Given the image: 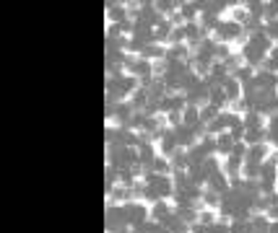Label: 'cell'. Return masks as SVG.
Masks as SVG:
<instances>
[{"mask_svg":"<svg viewBox=\"0 0 278 233\" xmlns=\"http://www.w3.org/2000/svg\"><path fill=\"white\" fill-rule=\"evenodd\" d=\"M263 16H265L268 21H271V19H276V16H278V3H268V5L263 8Z\"/></svg>","mask_w":278,"mask_h":233,"instance_id":"9","label":"cell"},{"mask_svg":"<svg viewBox=\"0 0 278 233\" xmlns=\"http://www.w3.org/2000/svg\"><path fill=\"white\" fill-rule=\"evenodd\" d=\"M151 218L156 220V223H161V220L167 223V220L171 218V210H169V205H167V202H161V199H159V202L153 205V210H151Z\"/></svg>","mask_w":278,"mask_h":233,"instance_id":"2","label":"cell"},{"mask_svg":"<svg viewBox=\"0 0 278 233\" xmlns=\"http://www.w3.org/2000/svg\"><path fill=\"white\" fill-rule=\"evenodd\" d=\"M179 16H182L185 21H192L195 16H198V8L195 5H179Z\"/></svg>","mask_w":278,"mask_h":233,"instance_id":"6","label":"cell"},{"mask_svg":"<svg viewBox=\"0 0 278 233\" xmlns=\"http://www.w3.org/2000/svg\"><path fill=\"white\" fill-rule=\"evenodd\" d=\"M247 19H250L247 5H244V8H236V11H234V23H242V21H247Z\"/></svg>","mask_w":278,"mask_h":233,"instance_id":"8","label":"cell"},{"mask_svg":"<svg viewBox=\"0 0 278 233\" xmlns=\"http://www.w3.org/2000/svg\"><path fill=\"white\" fill-rule=\"evenodd\" d=\"M214 220H216V215L211 213V210H200L198 213V223H200V226H211Z\"/></svg>","mask_w":278,"mask_h":233,"instance_id":"7","label":"cell"},{"mask_svg":"<svg viewBox=\"0 0 278 233\" xmlns=\"http://www.w3.org/2000/svg\"><path fill=\"white\" fill-rule=\"evenodd\" d=\"M125 16H128V8H122V5H117V3H112L109 5V19L112 21H125Z\"/></svg>","mask_w":278,"mask_h":233,"instance_id":"5","label":"cell"},{"mask_svg":"<svg viewBox=\"0 0 278 233\" xmlns=\"http://www.w3.org/2000/svg\"><path fill=\"white\" fill-rule=\"evenodd\" d=\"M216 153H218V155H226V158L234 153V140H232V135H229V132L216 135Z\"/></svg>","mask_w":278,"mask_h":233,"instance_id":"1","label":"cell"},{"mask_svg":"<svg viewBox=\"0 0 278 233\" xmlns=\"http://www.w3.org/2000/svg\"><path fill=\"white\" fill-rule=\"evenodd\" d=\"M218 114H221V112H218L216 104H206V106L200 109V122H203V124H206V122L211 124L214 119H218Z\"/></svg>","mask_w":278,"mask_h":233,"instance_id":"3","label":"cell"},{"mask_svg":"<svg viewBox=\"0 0 278 233\" xmlns=\"http://www.w3.org/2000/svg\"><path fill=\"white\" fill-rule=\"evenodd\" d=\"M135 153H138V163H153V161H156V158H153V148L149 143L141 145Z\"/></svg>","mask_w":278,"mask_h":233,"instance_id":"4","label":"cell"}]
</instances>
